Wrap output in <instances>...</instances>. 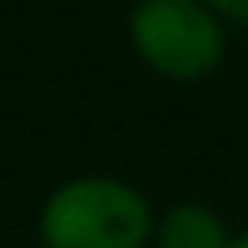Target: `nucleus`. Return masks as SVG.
<instances>
[{
	"instance_id": "4",
	"label": "nucleus",
	"mask_w": 248,
	"mask_h": 248,
	"mask_svg": "<svg viewBox=\"0 0 248 248\" xmlns=\"http://www.w3.org/2000/svg\"><path fill=\"white\" fill-rule=\"evenodd\" d=\"M228 29H248V0H207Z\"/></svg>"
},
{
	"instance_id": "2",
	"label": "nucleus",
	"mask_w": 248,
	"mask_h": 248,
	"mask_svg": "<svg viewBox=\"0 0 248 248\" xmlns=\"http://www.w3.org/2000/svg\"><path fill=\"white\" fill-rule=\"evenodd\" d=\"M232 29L207 0H133L124 13L128 50L161 83L195 87L219 75Z\"/></svg>"
},
{
	"instance_id": "5",
	"label": "nucleus",
	"mask_w": 248,
	"mask_h": 248,
	"mask_svg": "<svg viewBox=\"0 0 248 248\" xmlns=\"http://www.w3.org/2000/svg\"><path fill=\"white\" fill-rule=\"evenodd\" d=\"M228 248H248V223H244V228H232V240H228Z\"/></svg>"
},
{
	"instance_id": "1",
	"label": "nucleus",
	"mask_w": 248,
	"mask_h": 248,
	"mask_svg": "<svg viewBox=\"0 0 248 248\" xmlns=\"http://www.w3.org/2000/svg\"><path fill=\"white\" fill-rule=\"evenodd\" d=\"M157 207L133 178L71 174L46 190L33 219L37 248H149Z\"/></svg>"
},
{
	"instance_id": "3",
	"label": "nucleus",
	"mask_w": 248,
	"mask_h": 248,
	"mask_svg": "<svg viewBox=\"0 0 248 248\" xmlns=\"http://www.w3.org/2000/svg\"><path fill=\"white\" fill-rule=\"evenodd\" d=\"M232 223L219 207L203 199H178L166 211H157L149 248H228Z\"/></svg>"
}]
</instances>
